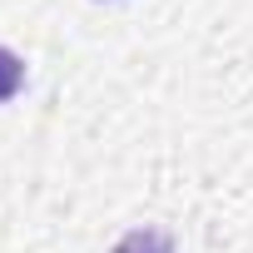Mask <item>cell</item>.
I'll list each match as a JSON object with an SVG mask.
<instances>
[{
    "instance_id": "cell-1",
    "label": "cell",
    "mask_w": 253,
    "mask_h": 253,
    "mask_svg": "<svg viewBox=\"0 0 253 253\" xmlns=\"http://www.w3.org/2000/svg\"><path fill=\"white\" fill-rule=\"evenodd\" d=\"M109 253H174V238L164 228H129Z\"/></svg>"
},
{
    "instance_id": "cell-2",
    "label": "cell",
    "mask_w": 253,
    "mask_h": 253,
    "mask_svg": "<svg viewBox=\"0 0 253 253\" xmlns=\"http://www.w3.org/2000/svg\"><path fill=\"white\" fill-rule=\"evenodd\" d=\"M20 84H25V65H20V55L0 45V104H5L10 94H20Z\"/></svg>"
}]
</instances>
